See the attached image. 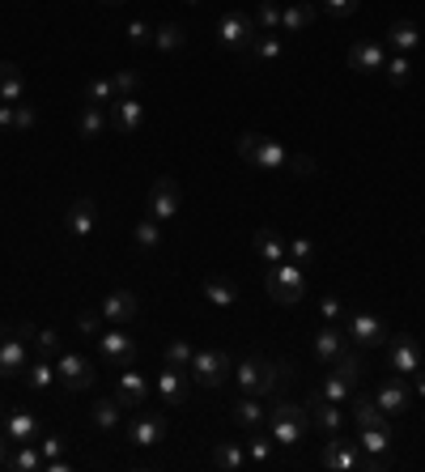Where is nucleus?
<instances>
[{
  "mask_svg": "<svg viewBox=\"0 0 425 472\" xmlns=\"http://www.w3.org/2000/svg\"><path fill=\"white\" fill-rule=\"evenodd\" d=\"M35 345H39V357H60V336L52 328L35 332Z\"/></svg>",
  "mask_w": 425,
  "mask_h": 472,
  "instance_id": "51",
  "label": "nucleus"
},
{
  "mask_svg": "<svg viewBox=\"0 0 425 472\" xmlns=\"http://www.w3.org/2000/svg\"><path fill=\"white\" fill-rule=\"evenodd\" d=\"M116 400L124 409H145V404H149V383H145V374H136L132 366H124V374H119V383H116Z\"/></svg>",
  "mask_w": 425,
  "mask_h": 472,
  "instance_id": "20",
  "label": "nucleus"
},
{
  "mask_svg": "<svg viewBox=\"0 0 425 472\" xmlns=\"http://www.w3.org/2000/svg\"><path fill=\"white\" fill-rule=\"evenodd\" d=\"M132 235H136V247H140V252H157V247H162V221H154V217L145 213L136 221Z\"/></svg>",
  "mask_w": 425,
  "mask_h": 472,
  "instance_id": "37",
  "label": "nucleus"
},
{
  "mask_svg": "<svg viewBox=\"0 0 425 472\" xmlns=\"http://www.w3.org/2000/svg\"><path fill=\"white\" fill-rule=\"evenodd\" d=\"M310 21H315V4H290V9H281V30L285 35H302Z\"/></svg>",
  "mask_w": 425,
  "mask_h": 472,
  "instance_id": "36",
  "label": "nucleus"
},
{
  "mask_svg": "<svg viewBox=\"0 0 425 472\" xmlns=\"http://www.w3.org/2000/svg\"><path fill=\"white\" fill-rule=\"evenodd\" d=\"M357 4H362V0H324V13H328V18H353Z\"/></svg>",
  "mask_w": 425,
  "mask_h": 472,
  "instance_id": "52",
  "label": "nucleus"
},
{
  "mask_svg": "<svg viewBox=\"0 0 425 472\" xmlns=\"http://www.w3.org/2000/svg\"><path fill=\"white\" fill-rule=\"evenodd\" d=\"M285 243H290V238H281L277 230L264 226V230H255V256L272 268V264H281V260H285Z\"/></svg>",
  "mask_w": 425,
  "mask_h": 472,
  "instance_id": "28",
  "label": "nucleus"
},
{
  "mask_svg": "<svg viewBox=\"0 0 425 472\" xmlns=\"http://www.w3.org/2000/svg\"><path fill=\"white\" fill-rule=\"evenodd\" d=\"M281 52H285V43L277 39V35H255L252 56L260 60V64H272V60H281Z\"/></svg>",
  "mask_w": 425,
  "mask_h": 472,
  "instance_id": "41",
  "label": "nucleus"
},
{
  "mask_svg": "<svg viewBox=\"0 0 425 472\" xmlns=\"http://www.w3.org/2000/svg\"><path fill=\"white\" fill-rule=\"evenodd\" d=\"M212 468H221V472L247 468V447H238V443H212Z\"/></svg>",
  "mask_w": 425,
  "mask_h": 472,
  "instance_id": "30",
  "label": "nucleus"
},
{
  "mask_svg": "<svg viewBox=\"0 0 425 472\" xmlns=\"http://www.w3.org/2000/svg\"><path fill=\"white\" fill-rule=\"evenodd\" d=\"M255 26H260V35H277L281 30V9L272 0H260L255 4Z\"/></svg>",
  "mask_w": 425,
  "mask_h": 472,
  "instance_id": "42",
  "label": "nucleus"
},
{
  "mask_svg": "<svg viewBox=\"0 0 425 472\" xmlns=\"http://www.w3.org/2000/svg\"><path fill=\"white\" fill-rule=\"evenodd\" d=\"M0 421H4V404H0Z\"/></svg>",
  "mask_w": 425,
  "mask_h": 472,
  "instance_id": "63",
  "label": "nucleus"
},
{
  "mask_svg": "<svg viewBox=\"0 0 425 472\" xmlns=\"http://www.w3.org/2000/svg\"><path fill=\"white\" fill-rule=\"evenodd\" d=\"M21 379H26V383H30V388H35V392H47V388H52V383H56V366H52V362H47V357H39V362H35V366H30V371L21 374Z\"/></svg>",
  "mask_w": 425,
  "mask_h": 472,
  "instance_id": "40",
  "label": "nucleus"
},
{
  "mask_svg": "<svg viewBox=\"0 0 425 472\" xmlns=\"http://www.w3.org/2000/svg\"><path fill=\"white\" fill-rule=\"evenodd\" d=\"M332 371L357 388V379H362V371H366V357H362V349H349V345H345V349L336 354V362H332Z\"/></svg>",
  "mask_w": 425,
  "mask_h": 472,
  "instance_id": "32",
  "label": "nucleus"
},
{
  "mask_svg": "<svg viewBox=\"0 0 425 472\" xmlns=\"http://www.w3.org/2000/svg\"><path fill=\"white\" fill-rule=\"evenodd\" d=\"M21 90H26V81H21V68L18 64H0V102H21Z\"/></svg>",
  "mask_w": 425,
  "mask_h": 472,
  "instance_id": "35",
  "label": "nucleus"
},
{
  "mask_svg": "<svg viewBox=\"0 0 425 472\" xmlns=\"http://www.w3.org/2000/svg\"><path fill=\"white\" fill-rule=\"evenodd\" d=\"M387 366L400 379H413L421 371V345L413 336H391V349H387Z\"/></svg>",
  "mask_w": 425,
  "mask_h": 472,
  "instance_id": "12",
  "label": "nucleus"
},
{
  "mask_svg": "<svg viewBox=\"0 0 425 472\" xmlns=\"http://www.w3.org/2000/svg\"><path fill=\"white\" fill-rule=\"evenodd\" d=\"M285 256H290L293 264H302V268H307L310 260H315V247H310V238H290V243H285Z\"/></svg>",
  "mask_w": 425,
  "mask_h": 472,
  "instance_id": "47",
  "label": "nucleus"
},
{
  "mask_svg": "<svg viewBox=\"0 0 425 472\" xmlns=\"http://www.w3.org/2000/svg\"><path fill=\"white\" fill-rule=\"evenodd\" d=\"M56 379L68 388V392H90L94 388V362L81 354H60L56 357Z\"/></svg>",
  "mask_w": 425,
  "mask_h": 472,
  "instance_id": "9",
  "label": "nucleus"
},
{
  "mask_svg": "<svg viewBox=\"0 0 425 472\" xmlns=\"http://www.w3.org/2000/svg\"><path fill=\"white\" fill-rule=\"evenodd\" d=\"M188 374H192V383H200V388L217 392L221 383H230L234 362L221 354V349H196V354H192V366H188Z\"/></svg>",
  "mask_w": 425,
  "mask_h": 472,
  "instance_id": "4",
  "label": "nucleus"
},
{
  "mask_svg": "<svg viewBox=\"0 0 425 472\" xmlns=\"http://www.w3.org/2000/svg\"><path fill=\"white\" fill-rule=\"evenodd\" d=\"M413 392H417V396L425 400V371H417V374H413Z\"/></svg>",
  "mask_w": 425,
  "mask_h": 472,
  "instance_id": "60",
  "label": "nucleus"
},
{
  "mask_svg": "<svg viewBox=\"0 0 425 472\" xmlns=\"http://www.w3.org/2000/svg\"><path fill=\"white\" fill-rule=\"evenodd\" d=\"M290 171L307 179V175H315L319 166H315V157H307V154H290Z\"/></svg>",
  "mask_w": 425,
  "mask_h": 472,
  "instance_id": "57",
  "label": "nucleus"
},
{
  "mask_svg": "<svg viewBox=\"0 0 425 472\" xmlns=\"http://www.w3.org/2000/svg\"><path fill=\"white\" fill-rule=\"evenodd\" d=\"M188 379H192V374L183 371V366H166V371L157 374V396H162L166 409H188V396H192Z\"/></svg>",
  "mask_w": 425,
  "mask_h": 472,
  "instance_id": "14",
  "label": "nucleus"
},
{
  "mask_svg": "<svg viewBox=\"0 0 425 472\" xmlns=\"http://www.w3.org/2000/svg\"><path fill=\"white\" fill-rule=\"evenodd\" d=\"M349 345V336L341 324H328V328H319L315 332V362H324V366H332L336 362V354Z\"/></svg>",
  "mask_w": 425,
  "mask_h": 472,
  "instance_id": "24",
  "label": "nucleus"
},
{
  "mask_svg": "<svg viewBox=\"0 0 425 472\" xmlns=\"http://www.w3.org/2000/svg\"><path fill=\"white\" fill-rule=\"evenodd\" d=\"M98 4H111V9H116V4H128V0H98Z\"/></svg>",
  "mask_w": 425,
  "mask_h": 472,
  "instance_id": "62",
  "label": "nucleus"
},
{
  "mask_svg": "<svg viewBox=\"0 0 425 472\" xmlns=\"http://www.w3.org/2000/svg\"><path fill=\"white\" fill-rule=\"evenodd\" d=\"M90 417H94V426L98 430H119V421H124V404H119L116 396H111V400H98L94 409H90Z\"/></svg>",
  "mask_w": 425,
  "mask_h": 472,
  "instance_id": "34",
  "label": "nucleus"
},
{
  "mask_svg": "<svg viewBox=\"0 0 425 472\" xmlns=\"http://www.w3.org/2000/svg\"><path fill=\"white\" fill-rule=\"evenodd\" d=\"M362 443H345L341 434L328 438V447H324V468H341V472H357L362 468Z\"/></svg>",
  "mask_w": 425,
  "mask_h": 472,
  "instance_id": "17",
  "label": "nucleus"
},
{
  "mask_svg": "<svg viewBox=\"0 0 425 472\" xmlns=\"http://www.w3.org/2000/svg\"><path fill=\"white\" fill-rule=\"evenodd\" d=\"M234 383L243 388L247 396H260V379H264V357H243L238 366H234V374H230Z\"/></svg>",
  "mask_w": 425,
  "mask_h": 472,
  "instance_id": "29",
  "label": "nucleus"
},
{
  "mask_svg": "<svg viewBox=\"0 0 425 472\" xmlns=\"http://www.w3.org/2000/svg\"><path fill=\"white\" fill-rule=\"evenodd\" d=\"M77 332L85 336V340H98L102 324H98V315H94V311H81V315H77Z\"/></svg>",
  "mask_w": 425,
  "mask_h": 472,
  "instance_id": "55",
  "label": "nucleus"
},
{
  "mask_svg": "<svg viewBox=\"0 0 425 472\" xmlns=\"http://www.w3.org/2000/svg\"><path fill=\"white\" fill-rule=\"evenodd\" d=\"M107 119H111V128H116V132L132 137L136 128L145 124V102L136 99V94H128V99H116V102H111V111H107Z\"/></svg>",
  "mask_w": 425,
  "mask_h": 472,
  "instance_id": "16",
  "label": "nucleus"
},
{
  "mask_svg": "<svg viewBox=\"0 0 425 472\" xmlns=\"http://www.w3.org/2000/svg\"><path fill=\"white\" fill-rule=\"evenodd\" d=\"M179 183H174L171 175H162L154 183V192H149V200H145V213L154 217V221H174L179 217Z\"/></svg>",
  "mask_w": 425,
  "mask_h": 472,
  "instance_id": "10",
  "label": "nucleus"
},
{
  "mask_svg": "<svg viewBox=\"0 0 425 472\" xmlns=\"http://www.w3.org/2000/svg\"><path fill=\"white\" fill-rule=\"evenodd\" d=\"M111 85H116V99H128V94H136V85H140V73H136V68H124V73L111 77Z\"/></svg>",
  "mask_w": 425,
  "mask_h": 472,
  "instance_id": "48",
  "label": "nucleus"
},
{
  "mask_svg": "<svg viewBox=\"0 0 425 472\" xmlns=\"http://www.w3.org/2000/svg\"><path fill=\"white\" fill-rule=\"evenodd\" d=\"M188 43V30L179 26V21H166V26H157L154 30V47L157 52H179Z\"/></svg>",
  "mask_w": 425,
  "mask_h": 472,
  "instance_id": "39",
  "label": "nucleus"
},
{
  "mask_svg": "<svg viewBox=\"0 0 425 472\" xmlns=\"http://www.w3.org/2000/svg\"><path fill=\"white\" fill-rule=\"evenodd\" d=\"M387 426V413L370 400V396H357L353 400V430H383Z\"/></svg>",
  "mask_w": 425,
  "mask_h": 472,
  "instance_id": "27",
  "label": "nucleus"
},
{
  "mask_svg": "<svg viewBox=\"0 0 425 472\" xmlns=\"http://www.w3.org/2000/svg\"><path fill=\"white\" fill-rule=\"evenodd\" d=\"M183 4H200V0H183Z\"/></svg>",
  "mask_w": 425,
  "mask_h": 472,
  "instance_id": "64",
  "label": "nucleus"
},
{
  "mask_svg": "<svg viewBox=\"0 0 425 472\" xmlns=\"http://www.w3.org/2000/svg\"><path fill=\"white\" fill-rule=\"evenodd\" d=\"M349 392H353V383H349V379H341L336 371L324 374V383H319V396H328V400H336V404H345Z\"/></svg>",
  "mask_w": 425,
  "mask_h": 472,
  "instance_id": "44",
  "label": "nucleus"
},
{
  "mask_svg": "<svg viewBox=\"0 0 425 472\" xmlns=\"http://www.w3.org/2000/svg\"><path fill=\"white\" fill-rule=\"evenodd\" d=\"M39 452H43V460H60V455H64V438H60V434H52V438H43V443H39Z\"/></svg>",
  "mask_w": 425,
  "mask_h": 472,
  "instance_id": "58",
  "label": "nucleus"
},
{
  "mask_svg": "<svg viewBox=\"0 0 425 472\" xmlns=\"http://www.w3.org/2000/svg\"><path fill=\"white\" fill-rule=\"evenodd\" d=\"M35 107H13V128H18V132H30V128H35Z\"/></svg>",
  "mask_w": 425,
  "mask_h": 472,
  "instance_id": "56",
  "label": "nucleus"
},
{
  "mask_svg": "<svg viewBox=\"0 0 425 472\" xmlns=\"http://www.w3.org/2000/svg\"><path fill=\"white\" fill-rule=\"evenodd\" d=\"M357 443H362V452H387L391 447V426H383V430H357Z\"/></svg>",
  "mask_w": 425,
  "mask_h": 472,
  "instance_id": "45",
  "label": "nucleus"
},
{
  "mask_svg": "<svg viewBox=\"0 0 425 472\" xmlns=\"http://www.w3.org/2000/svg\"><path fill=\"white\" fill-rule=\"evenodd\" d=\"M264 290H269L272 302H281V307H293V302H302L307 294V276H302V264H293V260H281V264H272L269 273H264Z\"/></svg>",
  "mask_w": 425,
  "mask_h": 472,
  "instance_id": "2",
  "label": "nucleus"
},
{
  "mask_svg": "<svg viewBox=\"0 0 425 472\" xmlns=\"http://www.w3.org/2000/svg\"><path fill=\"white\" fill-rule=\"evenodd\" d=\"M383 77L391 81L396 90H400V85H408V77H413V64H408V56H400V52H396V56H387Z\"/></svg>",
  "mask_w": 425,
  "mask_h": 472,
  "instance_id": "43",
  "label": "nucleus"
},
{
  "mask_svg": "<svg viewBox=\"0 0 425 472\" xmlns=\"http://www.w3.org/2000/svg\"><path fill=\"white\" fill-rule=\"evenodd\" d=\"M102 319L107 324H136L140 319V298L132 290H111L102 298Z\"/></svg>",
  "mask_w": 425,
  "mask_h": 472,
  "instance_id": "15",
  "label": "nucleus"
},
{
  "mask_svg": "<svg viewBox=\"0 0 425 472\" xmlns=\"http://www.w3.org/2000/svg\"><path fill=\"white\" fill-rule=\"evenodd\" d=\"M98 354L107 366H132L136 357V336L119 332L116 324H111V332H98Z\"/></svg>",
  "mask_w": 425,
  "mask_h": 472,
  "instance_id": "11",
  "label": "nucleus"
},
{
  "mask_svg": "<svg viewBox=\"0 0 425 472\" xmlns=\"http://www.w3.org/2000/svg\"><path fill=\"white\" fill-rule=\"evenodd\" d=\"M383 43L391 52H400V56H413V52L421 47V30H417V21H391Z\"/></svg>",
  "mask_w": 425,
  "mask_h": 472,
  "instance_id": "23",
  "label": "nucleus"
},
{
  "mask_svg": "<svg viewBox=\"0 0 425 472\" xmlns=\"http://www.w3.org/2000/svg\"><path fill=\"white\" fill-rule=\"evenodd\" d=\"M192 345H188V340H171V345H166V366H183V371H188V366H192Z\"/></svg>",
  "mask_w": 425,
  "mask_h": 472,
  "instance_id": "46",
  "label": "nucleus"
},
{
  "mask_svg": "<svg viewBox=\"0 0 425 472\" xmlns=\"http://www.w3.org/2000/svg\"><path fill=\"white\" fill-rule=\"evenodd\" d=\"M4 438L9 443H35V434H39V417L30 413V409H13V413H4Z\"/></svg>",
  "mask_w": 425,
  "mask_h": 472,
  "instance_id": "22",
  "label": "nucleus"
},
{
  "mask_svg": "<svg viewBox=\"0 0 425 472\" xmlns=\"http://www.w3.org/2000/svg\"><path fill=\"white\" fill-rule=\"evenodd\" d=\"M128 43H132V47L154 43V26H145V21H128Z\"/></svg>",
  "mask_w": 425,
  "mask_h": 472,
  "instance_id": "53",
  "label": "nucleus"
},
{
  "mask_svg": "<svg viewBox=\"0 0 425 472\" xmlns=\"http://www.w3.org/2000/svg\"><path fill=\"white\" fill-rule=\"evenodd\" d=\"M234 149H238V157H247L255 171H281V166H290V149H281L277 140L260 137V132H243Z\"/></svg>",
  "mask_w": 425,
  "mask_h": 472,
  "instance_id": "3",
  "label": "nucleus"
},
{
  "mask_svg": "<svg viewBox=\"0 0 425 472\" xmlns=\"http://www.w3.org/2000/svg\"><path fill=\"white\" fill-rule=\"evenodd\" d=\"M9 468L13 472H39L43 468V452L35 443H18V452L9 455Z\"/></svg>",
  "mask_w": 425,
  "mask_h": 472,
  "instance_id": "38",
  "label": "nucleus"
},
{
  "mask_svg": "<svg viewBox=\"0 0 425 472\" xmlns=\"http://www.w3.org/2000/svg\"><path fill=\"white\" fill-rule=\"evenodd\" d=\"M166 430H171V421L145 404V409H136V417L128 421V443H132V447H157V443L166 438Z\"/></svg>",
  "mask_w": 425,
  "mask_h": 472,
  "instance_id": "7",
  "label": "nucleus"
},
{
  "mask_svg": "<svg viewBox=\"0 0 425 472\" xmlns=\"http://www.w3.org/2000/svg\"><path fill=\"white\" fill-rule=\"evenodd\" d=\"M85 102H116V85H111V77H102V81H90V90H85Z\"/></svg>",
  "mask_w": 425,
  "mask_h": 472,
  "instance_id": "49",
  "label": "nucleus"
},
{
  "mask_svg": "<svg viewBox=\"0 0 425 472\" xmlns=\"http://www.w3.org/2000/svg\"><path fill=\"white\" fill-rule=\"evenodd\" d=\"M247 460H252V464H269V460H272V438L255 434L252 443H247Z\"/></svg>",
  "mask_w": 425,
  "mask_h": 472,
  "instance_id": "50",
  "label": "nucleus"
},
{
  "mask_svg": "<svg viewBox=\"0 0 425 472\" xmlns=\"http://www.w3.org/2000/svg\"><path fill=\"white\" fill-rule=\"evenodd\" d=\"M230 417L238 421V426H243V430H255V426H260V421L269 417V409H264V404H260L255 396H247V392H243V400H238V404L230 409Z\"/></svg>",
  "mask_w": 425,
  "mask_h": 472,
  "instance_id": "33",
  "label": "nucleus"
},
{
  "mask_svg": "<svg viewBox=\"0 0 425 472\" xmlns=\"http://www.w3.org/2000/svg\"><path fill=\"white\" fill-rule=\"evenodd\" d=\"M293 379L290 362H264V379H260V396H285Z\"/></svg>",
  "mask_w": 425,
  "mask_h": 472,
  "instance_id": "26",
  "label": "nucleus"
},
{
  "mask_svg": "<svg viewBox=\"0 0 425 472\" xmlns=\"http://www.w3.org/2000/svg\"><path fill=\"white\" fill-rule=\"evenodd\" d=\"M94 221H98V204L94 196H77L68 204V213H64V230L73 238H90L94 235Z\"/></svg>",
  "mask_w": 425,
  "mask_h": 472,
  "instance_id": "18",
  "label": "nucleus"
},
{
  "mask_svg": "<svg viewBox=\"0 0 425 472\" xmlns=\"http://www.w3.org/2000/svg\"><path fill=\"white\" fill-rule=\"evenodd\" d=\"M200 290H204V298H209L212 307H238V285L226 281V276H209Z\"/></svg>",
  "mask_w": 425,
  "mask_h": 472,
  "instance_id": "31",
  "label": "nucleus"
},
{
  "mask_svg": "<svg viewBox=\"0 0 425 472\" xmlns=\"http://www.w3.org/2000/svg\"><path fill=\"white\" fill-rule=\"evenodd\" d=\"M255 35H260L255 18L238 13V9H230V13H221V18H217V43H221L226 52L247 56V52H252V43H255Z\"/></svg>",
  "mask_w": 425,
  "mask_h": 472,
  "instance_id": "5",
  "label": "nucleus"
},
{
  "mask_svg": "<svg viewBox=\"0 0 425 472\" xmlns=\"http://www.w3.org/2000/svg\"><path fill=\"white\" fill-rule=\"evenodd\" d=\"M341 328H345V336L357 345V349H379V345L387 340V324L370 311H345Z\"/></svg>",
  "mask_w": 425,
  "mask_h": 472,
  "instance_id": "6",
  "label": "nucleus"
},
{
  "mask_svg": "<svg viewBox=\"0 0 425 472\" xmlns=\"http://www.w3.org/2000/svg\"><path fill=\"white\" fill-rule=\"evenodd\" d=\"M0 468H9V438L0 434Z\"/></svg>",
  "mask_w": 425,
  "mask_h": 472,
  "instance_id": "61",
  "label": "nucleus"
},
{
  "mask_svg": "<svg viewBox=\"0 0 425 472\" xmlns=\"http://www.w3.org/2000/svg\"><path fill=\"white\" fill-rule=\"evenodd\" d=\"M269 426H272V443H281V447H298V443L310 434L307 404H293V400H285V396H272Z\"/></svg>",
  "mask_w": 425,
  "mask_h": 472,
  "instance_id": "1",
  "label": "nucleus"
},
{
  "mask_svg": "<svg viewBox=\"0 0 425 472\" xmlns=\"http://www.w3.org/2000/svg\"><path fill=\"white\" fill-rule=\"evenodd\" d=\"M307 413H310V430H319L324 438H336L341 426H345V413H341V404L328 400V396H319V388L307 396Z\"/></svg>",
  "mask_w": 425,
  "mask_h": 472,
  "instance_id": "8",
  "label": "nucleus"
},
{
  "mask_svg": "<svg viewBox=\"0 0 425 472\" xmlns=\"http://www.w3.org/2000/svg\"><path fill=\"white\" fill-rule=\"evenodd\" d=\"M0 128H13V102H0Z\"/></svg>",
  "mask_w": 425,
  "mask_h": 472,
  "instance_id": "59",
  "label": "nucleus"
},
{
  "mask_svg": "<svg viewBox=\"0 0 425 472\" xmlns=\"http://www.w3.org/2000/svg\"><path fill=\"white\" fill-rule=\"evenodd\" d=\"M383 64H387L383 43L357 39L353 47H349V68H353V73H383Z\"/></svg>",
  "mask_w": 425,
  "mask_h": 472,
  "instance_id": "19",
  "label": "nucleus"
},
{
  "mask_svg": "<svg viewBox=\"0 0 425 472\" xmlns=\"http://www.w3.org/2000/svg\"><path fill=\"white\" fill-rule=\"evenodd\" d=\"M107 128H111L107 111H102L98 102H85V107H81V116H77V137L81 140H98Z\"/></svg>",
  "mask_w": 425,
  "mask_h": 472,
  "instance_id": "25",
  "label": "nucleus"
},
{
  "mask_svg": "<svg viewBox=\"0 0 425 472\" xmlns=\"http://www.w3.org/2000/svg\"><path fill=\"white\" fill-rule=\"evenodd\" d=\"M319 315H324L328 324H341V319H345V302H341V298H319Z\"/></svg>",
  "mask_w": 425,
  "mask_h": 472,
  "instance_id": "54",
  "label": "nucleus"
},
{
  "mask_svg": "<svg viewBox=\"0 0 425 472\" xmlns=\"http://www.w3.org/2000/svg\"><path fill=\"white\" fill-rule=\"evenodd\" d=\"M374 404H379V409H383L387 417L408 413V409L417 404V392H413V383H408V379H400V374H396V379H387L383 388H379Z\"/></svg>",
  "mask_w": 425,
  "mask_h": 472,
  "instance_id": "13",
  "label": "nucleus"
},
{
  "mask_svg": "<svg viewBox=\"0 0 425 472\" xmlns=\"http://www.w3.org/2000/svg\"><path fill=\"white\" fill-rule=\"evenodd\" d=\"M26 374V345L9 328H0V379H21Z\"/></svg>",
  "mask_w": 425,
  "mask_h": 472,
  "instance_id": "21",
  "label": "nucleus"
}]
</instances>
